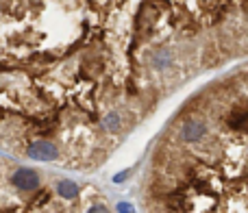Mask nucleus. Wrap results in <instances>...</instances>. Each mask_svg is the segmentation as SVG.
Returning <instances> with one entry per match:
<instances>
[{
  "label": "nucleus",
  "mask_w": 248,
  "mask_h": 213,
  "mask_svg": "<svg viewBox=\"0 0 248 213\" xmlns=\"http://www.w3.org/2000/svg\"><path fill=\"white\" fill-rule=\"evenodd\" d=\"M105 124H107L109 128H116L118 126V115H109V118L105 120Z\"/></svg>",
  "instance_id": "nucleus-6"
},
{
  "label": "nucleus",
  "mask_w": 248,
  "mask_h": 213,
  "mask_svg": "<svg viewBox=\"0 0 248 213\" xmlns=\"http://www.w3.org/2000/svg\"><path fill=\"white\" fill-rule=\"evenodd\" d=\"M11 183L22 192H31V189H35L39 185V174L35 170H31V167H20V170L13 172Z\"/></svg>",
  "instance_id": "nucleus-1"
},
{
  "label": "nucleus",
  "mask_w": 248,
  "mask_h": 213,
  "mask_svg": "<svg viewBox=\"0 0 248 213\" xmlns=\"http://www.w3.org/2000/svg\"><path fill=\"white\" fill-rule=\"evenodd\" d=\"M57 148L50 141H35V144L29 146V157L35 159V161H52L57 159Z\"/></svg>",
  "instance_id": "nucleus-2"
},
{
  "label": "nucleus",
  "mask_w": 248,
  "mask_h": 213,
  "mask_svg": "<svg viewBox=\"0 0 248 213\" xmlns=\"http://www.w3.org/2000/svg\"><path fill=\"white\" fill-rule=\"evenodd\" d=\"M157 65H159V68H166V65H170V55H168V52H161V55H157Z\"/></svg>",
  "instance_id": "nucleus-5"
},
{
  "label": "nucleus",
  "mask_w": 248,
  "mask_h": 213,
  "mask_svg": "<svg viewBox=\"0 0 248 213\" xmlns=\"http://www.w3.org/2000/svg\"><path fill=\"white\" fill-rule=\"evenodd\" d=\"M57 194H59L61 198H65V200H72V198L78 196V187L72 181H61V183L57 185Z\"/></svg>",
  "instance_id": "nucleus-4"
},
{
  "label": "nucleus",
  "mask_w": 248,
  "mask_h": 213,
  "mask_svg": "<svg viewBox=\"0 0 248 213\" xmlns=\"http://www.w3.org/2000/svg\"><path fill=\"white\" fill-rule=\"evenodd\" d=\"M205 133H207V128L201 120H189V122L183 126V133H181V135H183L185 141L194 144V141H198L201 137H205Z\"/></svg>",
  "instance_id": "nucleus-3"
},
{
  "label": "nucleus",
  "mask_w": 248,
  "mask_h": 213,
  "mask_svg": "<svg viewBox=\"0 0 248 213\" xmlns=\"http://www.w3.org/2000/svg\"><path fill=\"white\" fill-rule=\"evenodd\" d=\"M118 209H120V211H131V209H133V207H131V205H124V202H122V205H120V207H118Z\"/></svg>",
  "instance_id": "nucleus-7"
}]
</instances>
